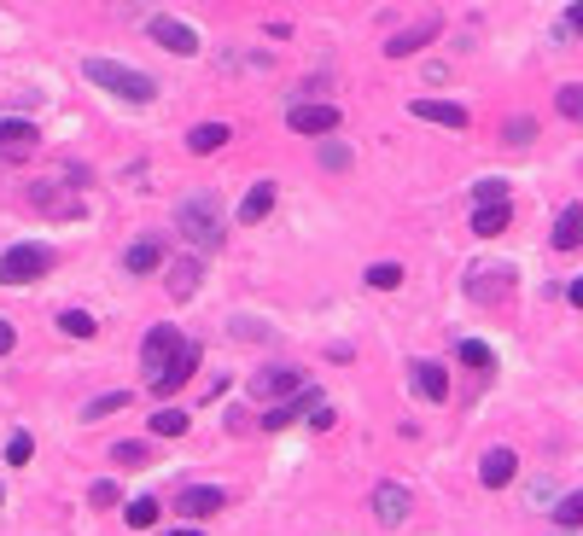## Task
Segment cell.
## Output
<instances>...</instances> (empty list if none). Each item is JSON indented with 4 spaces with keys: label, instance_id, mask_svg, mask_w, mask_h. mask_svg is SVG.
Returning a JSON list of instances; mask_svg holds the SVG:
<instances>
[{
    "label": "cell",
    "instance_id": "cell-1",
    "mask_svg": "<svg viewBox=\"0 0 583 536\" xmlns=\"http://www.w3.org/2000/svg\"><path fill=\"white\" fill-rule=\"evenodd\" d=\"M175 234L187 239L199 257H210V251H222V204H216V193H187V199L175 204Z\"/></svg>",
    "mask_w": 583,
    "mask_h": 536
},
{
    "label": "cell",
    "instance_id": "cell-2",
    "mask_svg": "<svg viewBox=\"0 0 583 536\" xmlns=\"http://www.w3.org/2000/svg\"><path fill=\"white\" fill-rule=\"evenodd\" d=\"M82 76H88L94 88H105L111 100H129V105L158 100V82H152L146 70H135V65H117V59H82Z\"/></svg>",
    "mask_w": 583,
    "mask_h": 536
},
{
    "label": "cell",
    "instance_id": "cell-3",
    "mask_svg": "<svg viewBox=\"0 0 583 536\" xmlns=\"http://www.w3.org/2000/svg\"><path fill=\"white\" fill-rule=\"evenodd\" d=\"M47 268H53V251H47V245H35V239L6 245V257H0V286H30Z\"/></svg>",
    "mask_w": 583,
    "mask_h": 536
},
{
    "label": "cell",
    "instance_id": "cell-4",
    "mask_svg": "<svg viewBox=\"0 0 583 536\" xmlns=\"http://www.w3.org/2000/svg\"><path fill=\"white\" fill-rule=\"evenodd\" d=\"M286 129L304 134V140H321V134L339 129V105H327V100H298L292 111H286Z\"/></svg>",
    "mask_w": 583,
    "mask_h": 536
},
{
    "label": "cell",
    "instance_id": "cell-5",
    "mask_svg": "<svg viewBox=\"0 0 583 536\" xmlns=\"http://www.w3.org/2000/svg\"><path fill=\"white\" fill-rule=\"evenodd\" d=\"M199 362H205V350H199L193 338H181V350H175L170 362H164V368L152 373V391H158V397H170V391H181V385H187V379L199 373Z\"/></svg>",
    "mask_w": 583,
    "mask_h": 536
},
{
    "label": "cell",
    "instance_id": "cell-6",
    "mask_svg": "<svg viewBox=\"0 0 583 536\" xmlns=\"http://www.w3.org/2000/svg\"><path fill=\"white\" fill-rule=\"evenodd\" d=\"M146 30H152V41H158L164 53H175V59H193V53H199V30L181 24V18H164V12H158V18H146Z\"/></svg>",
    "mask_w": 583,
    "mask_h": 536
},
{
    "label": "cell",
    "instance_id": "cell-7",
    "mask_svg": "<svg viewBox=\"0 0 583 536\" xmlns=\"http://www.w3.org/2000/svg\"><path fill=\"white\" fill-rule=\"evenodd\" d=\"M35 146H41V129H35V123H24V117H0V158H6V164L35 158Z\"/></svg>",
    "mask_w": 583,
    "mask_h": 536
},
{
    "label": "cell",
    "instance_id": "cell-8",
    "mask_svg": "<svg viewBox=\"0 0 583 536\" xmlns=\"http://www.w3.org/2000/svg\"><path fill=\"white\" fill-rule=\"evenodd\" d=\"M222 507H228V490H222V484H193V490L175 496V513L193 519V525H199V519H216Z\"/></svg>",
    "mask_w": 583,
    "mask_h": 536
},
{
    "label": "cell",
    "instance_id": "cell-9",
    "mask_svg": "<svg viewBox=\"0 0 583 536\" xmlns=\"http://www.w3.org/2000/svg\"><path fill=\"white\" fill-rule=\"evenodd\" d=\"M368 507H374V519L385 525V531H397V525H409V490L403 484H379L374 496H368Z\"/></svg>",
    "mask_w": 583,
    "mask_h": 536
},
{
    "label": "cell",
    "instance_id": "cell-10",
    "mask_svg": "<svg viewBox=\"0 0 583 536\" xmlns=\"http://www.w3.org/2000/svg\"><path fill=\"white\" fill-rule=\"evenodd\" d=\"M438 35H444V18H420L414 30H397L385 41V59H414V53H420L426 41H438Z\"/></svg>",
    "mask_w": 583,
    "mask_h": 536
},
{
    "label": "cell",
    "instance_id": "cell-11",
    "mask_svg": "<svg viewBox=\"0 0 583 536\" xmlns=\"http://www.w3.org/2000/svg\"><path fill=\"white\" fill-rule=\"evenodd\" d=\"M199 280H205V257H175V263L164 268V292H170L175 303L193 298V292H199Z\"/></svg>",
    "mask_w": 583,
    "mask_h": 536
},
{
    "label": "cell",
    "instance_id": "cell-12",
    "mask_svg": "<svg viewBox=\"0 0 583 536\" xmlns=\"http://www.w3.org/2000/svg\"><path fill=\"white\" fill-rule=\"evenodd\" d=\"M251 391L263 402H280V397H292V391H304V373L298 368H263L257 379H251Z\"/></svg>",
    "mask_w": 583,
    "mask_h": 536
},
{
    "label": "cell",
    "instance_id": "cell-13",
    "mask_svg": "<svg viewBox=\"0 0 583 536\" xmlns=\"http://www.w3.org/2000/svg\"><path fill=\"white\" fill-rule=\"evenodd\" d=\"M519 478V455L514 449H484V461H479V484L484 490H502V484H514Z\"/></svg>",
    "mask_w": 583,
    "mask_h": 536
},
{
    "label": "cell",
    "instance_id": "cell-14",
    "mask_svg": "<svg viewBox=\"0 0 583 536\" xmlns=\"http://www.w3.org/2000/svg\"><path fill=\"white\" fill-rule=\"evenodd\" d=\"M409 111L420 117V123H438V129H467V105H455V100H409Z\"/></svg>",
    "mask_w": 583,
    "mask_h": 536
},
{
    "label": "cell",
    "instance_id": "cell-15",
    "mask_svg": "<svg viewBox=\"0 0 583 536\" xmlns=\"http://www.w3.org/2000/svg\"><path fill=\"white\" fill-rule=\"evenodd\" d=\"M175 350H181V333H175V327H152V333H146V344H140V362H146V373H158L175 356Z\"/></svg>",
    "mask_w": 583,
    "mask_h": 536
},
{
    "label": "cell",
    "instance_id": "cell-16",
    "mask_svg": "<svg viewBox=\"0 0 583 536\" xmlns=\"http://www.w3.org/2000/svg\"><path fill=\"white\" fill-rule=\"evenodd\" d=\"M123 268H129V274H158V268H164V239L158 234L135 239V245L123 251Z\"/></svg>",
    "mask_w": 583,
    "mask_h": 536
},
{
    "label": "cell",
    "instance_id": "cell-17",
    "mask_svg": "<svg viewBox=\"0 0 583 536\" xmlns=\"http://www.w3.org/2000/svg\"><path fill=\"white\" fill-rule=\"evenodd\" d=\"M409 379H414V391L426 402H444L449 397V373L438 368V362H409Z\"/></svg>",
    "mask_w": 583,
    "mask_h": 536
},
{
    "label": "cell",
    "instance_id": "cell-18",
    "mask_svg": "<svg viewBox=\"0 0 583 536\" xmlns=\"http://www.w3.org/2000/svg\"><path fill=\"white\" fill-rule=\"evenodd\" d=\"M228 140H234L228 123H199V129H187V152H193V158H210V152H222Z\"/></svg>",
    "mask_w": 583,
    "mask_h": 536
},
{
    "label": "cell",
    "instance_id": "cell-19",
    "mask_svg": "<svg viewBox=\"0 0 583 536\" xmlns=\"http://www.w3.org/2000/svg\"><path fill=\"white\" fill-rule=\"evenodd\" d=\"M583 245V204H566L554 222V251H578Z\"/></svg>",
    "mask_w": 583,
    "mask_h": 536
},
{
    "label": "cell",
    "instance_id": "cell-20",
    "mask_svg": "<svg viewBox=\"0 0 583 536\" xmlns=\"http://www.w3.org/2000/svg\"><path fill=\"white\" fill-rule=\"evenodd\" d=\"M30 204H35V210H47V216H82V204H76V199H59V187H53V181H35V187H30Z\"/></svg>",
    "mask_w": 583,
    "mask_h": 536
},
{
    "label": "cell",
    "instance_id": "cell-21",
    "mask_svg": "<svg viewBox=\"0 0 583 536\" xmlns=\"http://www.w3.org/2000/svg\"><path fill=\"white\" fill-rule=\"evenodd\" d=\"M269 210H275V181H257V187L240 199V222L251 228V222H263Z\"/></svg>",
    "mask_w": 583,
    "mask_h": 536
},
{
    "label": "cell",
    "instance_id": "cell-22",
    "mask_svg": "<svg viewBox=\"0 0 583 536\" xmlns=\"http://www.w3.org/2000/svg\"><path fill=\"white\" fill-rule=\"evenodd\" d=\"M508 222H514L508 199H502V204H479V210H473V234H484V239H496L502 228H508Z\"/></svg>",
    "mask_w": 583,
    "mask_h": 536
},
{
    "label": "cell",
    "instance_id": "cell-23",
    "mask_svg": "<svg viewBox=\"0 0 583 536\" xmlns=\"http://www.w3.org/2000/svg\"><path fill=\"white\" fill-rule=\"evenodd\" d=\"M315 164L339 175V169H350V164H356V152H350L344 140H333V134H321V140H315Z\"/></svg>",
    "mask_w": 583,
    "mask_h": 536
},
{
    "label": "cell",
    "instance_id": "cell-24",
    "mask_svg": "<svg viewBox=\"0 0 583 536\" xmlns=\"http://www.w3.org/2000/svg\"><path fill=\"white\" fill-rule=\"evenodd\" d=\"M554 525H560V531H583V490L560 496V507H554Z\"/></svg>",
    "mask_w": 583,
    "mask_h": 536
},
{
    "label": "cell",
    "instance_id": "cell-25",
    "mask_svg": "<svg viewBox=\"0 0 583 536\" xmlns=\"http://www.w3.org/2000/svg\"><path fill=\"white\" fill-rule=\"evenodd\" d=\"M59 333H65V338H94L100 327H94V315H88V309H65V315H59Z\"/></svg>",
    "mask_w": 583,
    "mask_h": 536
},
{
    "label": "cell",
    "instance_id": "cell-26",
    "mask_svg": "<svg viewBox=\"0 0 583 536\" xmlns=\"http://www.w3.org/2000/svg\"><path fill=\"white\" fill-rule=\"evenodd\" d=\"M187 426H193V420H187L181 408H158V414H152V437H181Z\"/></svg>",
    "mask_w": 583,
    "mask_h": 536
},
{
    "label": "cell",
    "instance_id": "cell-27",
    "mask_svg": "<svg viewBox=\"0 0 583 536\" xmlns=\"http://www.w3.org/2000/svg\"><path fill=\"white\" fill-rule=\"evenodd\" d=\"M123 519H129L135 531H152V525H158V502H152V496H135V502L123 507Z\"/></svg>",
    "mask_w": 583,
    "mask_h": 536
},
{
    "label": "cell",
    "instance_id": "cell-28",
    "mask_svg": "<svg viewBox=\"0 0 583 536\" xmlns=\"http://www.w3.org/2000/svg\"><path fill=\"white\" fill-rule=\"evenodd\" d=\"M554 105H560L566 123H583V82H566V88L554 94Z\"/></svg>",
    "mask_w": 583,
    "mask_h": 536
},
{
    "label": "cell",
    "instance_id": "cell-29",
    "mask_svg": "<svg viewBox=\"0 0 583 536\" xmlns=\"http://www.w3.org/2000/svg\"><path fill=\"white\" fill-rule=\"evenodd\" d=\"M362 280H368L374 292H397V286H403V268H397V263H374Z\"/></svg>",
    "mask_w": 583,
    "mask_h": 536
},
{
    "label": "cell",
    "instance_id": "cell-30",
    "mask_svg": "<svg viewBox=\"0 0 583 536\" xmlns=\"http://www.w3.org/2000/svg\"><path fill=\"white\" fill-rule=\"evenodd\" d=\"M117 408H129V391H105L82 408V420H105V414H117Z\"/></svg>",
    "mask_w": 583,
    "mask_h": 536
},
{
    "label": "cell",
    "instance_id": "cell-31",
    "mask_svg": "<svg viewBox=\"0 0 583 536\" xmlns=\"http://www.w3.org/2000/svg\"><path fill=\"white\" fill-rule=\"evenodd\" d=\"M502 140H508V146H531V140H537V123H531V117H508V123H502Z\"/></svg>",
    "mask_w": 583,
    "mask_h": 536
},
{
    "label": "cell",
    "instance_id": "cell-32",
    "mask_svg": "<svg viewBox=\"0 0 583 536\" xmlns=\"http://www.w3.org/2000/svg\"><path fill=\"white\" fill-rule=\"evenodd\" d=\"M30 449H35L30 432H12V437H6V467H24V461H30Z\"/></svg>",
    "mask_w": 583,
    "mask_h": 536
},
{
    "label": "cell",
    "instance_id": "cell-33",
    "mask_svg": "<svg viewBox=\"0 0 583 536\" xmlns=\"http://www.w3.org/2000/svg\"><path fill=\"white\" fill-rule=\"evenodd\" d=\"M111 461L117 467H146V443H111Z\"/></svg>",
    "mask_w": 583,
    "mask_h": 536
},
{
    "label": "cell",
    "instance_id": "cell-34",
    "mask_svg": "<svg viewBox=\"0 0 583 536\" xmlns=\"http://www.w3.org/2000/svg\"><path fill=\"white\" fill-rule=\"evenodd\" d=\"M88 502H94V507H117L123 496H117V484H111V478H94V484H88Z\"/></svg>",
    "mask_w": 583,
    "mask_h": 536
},
{
    "label": "cell",
    "instance_id": "cell-35",
    "mask_svg": "<svg viewBox=\"0 0 583 536\" xmlns=\"http://www.w3.org/2000/svg\"><path fill=\"white\" fill-rule=\"evenodd\" d=\"M455 356H461V362H467V368H490V350H484L479 338H467V344H461V350H455Z\"/></svg>",
    "mask_w": 583,
    "mask_h": 536
},
{
    "label": "cell",
    "instance_id": "cell-36",
    "mask_svg": "<svg viewBox=\"0 0 583 536\" xmlns=\"http://www.w3.org/2000/svg\"><path fill=\"white\" fill-rule=\"evenodd\" d=\"M309 426H315V432H333V426H339V414H333L327 402H315V408H309Z\"/></svg>",
    "mask_w": 583,
    "mask_h": 536
},
{
    "label": "cell",
    "instance_id": "cell-37",
    "mask_svg": "<svg viewBox=\"0 0 583 536\" xmlns=\"http://www.w3.org/2000/svg\"><path fill=\"white\" fill-rule=\"evenodd\" d=\"M473 199H479V204H502V199H508V187H502V181H479V187H473Z\"/></svg>",
    "mask_w": 583,
    "mask_h": 536
},
{
    "label": "cell",
    "instance_id": "cell-38",
    "mask_svg": "<svg viewBox=\"0 0 583 536\" xmlns=\"http://www.w3.org/2000/svg\"><path fill=\"white\" fill-rule=\"evenodd\" d=\"M117 18H129V24L146 18V0H117Z\"/></svg>",
    "mask_w": 583,
    "mask_h": 536
},
{
    "label": "cell",
    "instance_id": "cell-39",
    "mask_svg": "<svg viewBox=\"0 0 583 536\" xmlns=\"http://www.w3.org/2000/svg\"><path fill=\"white\" fill-rule=\"evenodd\" d=\"M12 344H18V333H12V321H0V356H12Z\"/></svg>",
    "mask_w": 583,
    "mask_h": 536
},
{
    "label": "cell",
    "instance_id": "cell-40",
    "mask_svg": "<svg viewBox=\"0 0 583 536\" xmlns=\"http://www.w3.org/2000/svg\"><path fill=\"white\" fill-rule=\"evenodd\" d=\"M566 30L583 35V0H572V12H566Z\"/></svg>",
    "mask_w": 583,
    "mask_h": 536
},
{
    "label": "cell",
    "instance_id": "cell-41",
    "mask_svg": "<svg viewBox=\"0 0 583 536\" xmlns=\"http://www.w3.org/2000/svg\"><path fill=\"white\" fill-rule=\"evenodd\" d=\"M566 298H572V309H583V280H572V292H566Z\"/></svg>",
    "mask_w": 583,
    "mask_h": 536
},
{
    "label": "cell",
    "instance_id": "cell-42",
    "mask_svg": "<svg viewBox=\"0 0 583 536\" xmlns=\"http://www.w3.org/2000/svg\"><path fill=\"white\" fill-rule=\"evenodd\" d=\"M170 536H205V531H199V525H181V531H170Z\"/></svg>",
    "mask_w": 583,
    "mask_h": 536
},
{
    "label": "cell",
    "instance_id": "cell-43",
    "mask_svg": "<svg viewBox=\"0 0 583 536\" xmlns=\"http://www.w3.org/2000/svg\"><path fill=\"white\" fill-rule=\"evenodd\" d=\"M554 536H578V531H554Z\"/></svg>",
    "mask_w": 583,
    "mask_h": 536
},
{
    "label": "cell",
    "instance_id": "cell-44",
    "mask_svg": "<svg viewBox=\"0 0 583 536\" xmlns=\"http://www.w3.org/2000/svg\"><path fill=\"white\" fill-rule=\"evenodd\" d=\"M0 502H6V490H0Z\"/></svg>",
    "mask_w": 583,
    "mask_h": 536
}]
</instances>
